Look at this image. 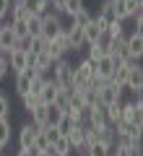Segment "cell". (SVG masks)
<instances>
[{
	"instance_id": "obj_34",
	"label": "cell",
	"mask_w": 143,
	"mask_h": 156,
	"mask_svg": "<svg viewBox=\"0 0 143 156\" xmlns=\"http://www.w3.org/2000/svg\"><path fill=\"white\" fill-rule=\"evenodd\" d=\"M8 73H11V68H8V52H3V55H0V81H3Z\"/></svg>"
},
{
	"instance_id": "obj_32",
	"label": "cell",
	"mask_w": 143,
	"mask_h": 156,
	"mask_svg": "<svg viewBox=\"0 0 143 156\" xmlns=\"http://www.w3.org/2000/svg\"><path fill=\"white\" fill-rule=\"evenodd\" d=\"M8 115H11V99L0 94V120H8Z\"/></svg>"
},
{
	"instance_id": "obj_25",
	"label": "cell",
	"mask_w": 143,
	"mask_h": 156,
	"mask_svg": "<svg viewBox=\"0 0 143 156\" xmlns=\"http://www.w3.org/2000/svg\"><path fill=\"white\" fill-rule=\"evenodd\" d=\"M44 52H47V55H50V57H52L55 62H57V60H63V57L68 55V52L63 50V47L57 44V42H47V47H44Z\"/></svg>"
},
{
	"instance_id": "obj_41",
	"label": "cell",
	"mask_w": 143,
	"mask_h": 156,
	"mask_svg": "<svg viewBox=\"0 0 143 156\" xmlns=\"http://www.w3.org/2000/svg\"><path fill=\"white\" fill-rule=\"evenodd\" d=\"M0 55H3V50H0Z\"/></svg>"
},
{
	"instance_id": "obj_24",
	"label": "cell",
	"mask_w": 143,
	"mask_h": 156,
	"mask_svg": "<svg viewBox=\"0 0 143 156\" xmlns=\"http://www.w3.org/2000/svg\"><path fill=\"white\" fill-rule=\"evenodd\" d=\"M26 29H29V37H42V16H29L26 18Z\"/></svg>"
},
{
	"instance_id": "obj_1",
	"label": "cell",
	"mask_w": 143,
	"mask_h": 156,
	"mask_svg": "<svg viewBox=\"0 0 143 156\" xmlns=\"http://www.w3.org/2000/svg\"><path fill=\"white\" fill-rule=\"evenodd\" d=\"M122 122L127 125H143V99L135 96L133 101L122 104Z\"/></svg>"
},
{
	"instance_id": "obj_17",
	"label": "cell",
	"mask_w": 143,
	"mask_h": 156,
	"mask_svg": "<svg viewBox=\"0 0 143 156\" xmlns=\"http://www.w3.org/2000/svg\"><path fill=\"white\" fill-rule=\"evenodd\" d=\"M104 117H107V125L115 128V125L122 120V101H112L109 107H104Z\"/></svg>"
},
{
	"instance_id": "obj_27",
	"label": "cell",
	"mask_w": 143,
	"mask_h": 156,
	"mask_svg": "<svg viewBox=\"0 0 143 156\" xmlns=\"http://www.w3.org/2000/svg\"><path fill=\"white\" fill-rule=\"evenodd\" d=\"M91 18H94V16H91V13H88V11H86V8H83V11H78L76 16L70 18V21H73V26L83 29V26H88V23H91Z\"/></svg>"
},
{
	"instance_id": "obj_38",
	"label": "cell",
	"mask_w": 143,
	"mask_h": 156,
	"mask_svg": "<svg viewBox=\"0 0 143 156\" xmlns=\"http://www.w3.org/2000/svg\"><path fill=\"white\" fill-rule=\"evenodd\" d=\"M16 156H34V151H18Z\"/></svg>"
},
{
	"instance_id": "obj_36",
	"label": "cell",
	"mask_w": 143,
	"mask_h": 156,
	"mask_svg": "<svg viewBox=\"0 0 143 156\" xmlns=\"http://www.w3.org/2000/svg\"><path fill=\"white\" fill-rule=\"evenodd\" d=\"M8 11H11V0H0V21L8 16Z\"/></svg>"
},
{
	"instance_id": "obj_23",
	"label": "cell",
	"mask_w": 143,
	"mask_h": 156,
	"mask_svg": "<svg viewBox=\"0 0 143 156\" xmlns=\"http://www.w3.org/2000/svg\"><path fill=\"white\" fill-rule=\"evenodd\" d=\"M8 13H11V21H26V18L31 16L29 8H23L18 0H13V3H11V11H8Z\"/></svg>"
},
{
	"instance_id": "obj_28",
	"label": "cell",
	"mask_w": 143,
	"mask_h": 156,
	"mask_svg": "<svg viewBox=\"0 0 143 156\" xmlns=\"http://www.w3.org/2000/svg\"><path fill=\"white\" fill-rule=\"evenodd\" d=\"M73 125H76V122H73L70 117H68L65 112H63V115H60V120H57V122H55V130H57V133H60V135H68V130H70Z\"/></svg>"
},
{
	"instance_id": "obj_40",
	"label": "cell",
	"mask_w": 143,
	"mask_h": 156,
	"mask_svg": "<svg viewBox=\"0 0 143 156\" xmlns=\"http://www.w3.org/2000/svg\"><path fill=\"white\" fill-rule=\"evenodd\" d=\"M0 154H3V146H0Z\"/></svg>"
},
{
	"instance_id": "obj_26",
	"label": "cell",
	"mask_w": 143,
	"mask_h": 156,
	"mask_svg": "<svg viewBox=\"0 0 143 156\" xmlns=\"http://www.w3.org/2000/svg\"><path fill=\"white\" fill-rule=\"evenodd\" d=\"M112 151L115 148H109V146H104V143H94V146L86 148V156H112Z\"/></svg>"
},
{
	"instance_id": "obj_18",
	"label": "cell",
	"mask_w": 143,
	"mask_h": 156,
	"mask_svg": "<svg viewBox=\"0 0 143 156\" xmlns=\"http://www.w3.org/2000/svg\"><path fill=\"white\" fill-rule=\"evenodd\" d=\"M31 125H34V128H44V125H50V107L39 104L37 109L31 112Z\"/></svg>"
},
{
	"instance_id": "obj_3",
	"label": "cell",
	"mask_w": 143,
	"mask_h": 156,
	"mask_svg": "<svg viewBox=\"0 0 143 156\" xmlns=\"http://www.w3.org/2000/svg\"><path fill=\"white\" fill-rule=\"evenodd\" d=\"M63 29H65V26H63V21H60L57 13L50 11V13H44V16H42V39H44V42H52Z\"/></svg>"
},
{
	"instance_id": "obj_13",
	"label": "cell",
	"mask_w": 143,
	"mask_h": 156,
	"mask_svg": "<svg viewBox=\"0 0 143 156\" xmlns=\"http://www.w3.org/2000/svg\"><path fill=\"white\" fill-rule=\"evenodd\" d=\"M16 47H18V42H16V37H13L11 23H0V50L11 52V50H16Z\"/></svg>"
},
{
	"instance_id": "obj_39",
	"label": "cell",
	"mask_w": 143,
	"mask_h": 156,
	"mask_svg": "<svg viewBox=\"0 0 143 156\" xmlns=\"http://www.w3.org/2000/svg\"><path fill=\"white\" fill-rule=\"evenodd\" d=\"M34 156H50V154H47V151H37Z\"/></svg>"
},
{
	"instance_id": "obj_6",
	"label": "cell",
	"mask_w": 143,
	"mask_h": 156,
	"mask_svg": "<svg viewBox=\"0 0 143 156\" xmlns=\"http://www.w3.org/2000/svg\"><path fill=\"white\" fill-rule=\"evenodd\" d=\"M122 91H125L122 86L107 81V86H104V89H99V94H96V101H99L102 107H109L112 101H122Z\"/></svg>"
},
{
	"instance_id": "obj_21",
	"label": "cell",
	"mask_w": 143,
	"mask_h": 156,
	"mask_svg": "<svg viewBox=\"0 0 143 156\" xmlns=\"http://www.w3.org/2000/svg\"><path fill=\"white\" fill-rule=\"evenodd\" d=\"M44 47H47V42H44L42 37H29L26 44H23V50L34 57V55H39V52H44Z\"/></svg>"
},
{
	"instance_id": "obj_5",
	"label": "cell",
	"mask_w": 143,
	"mask_h": 156,
	"mask_svg": "<svg viewBox=\"0 0 143 156\" xmlns=\"http://www.w3.org/2000/svg\"><path fill=\"white\" fill-rule=\"evenodd\" d=\"M125 50H127V60L138 62L143 55V31H138V29H133L130 37H125Z\"/></svg>"
},
{
	"instance_id": "obj_2",
	"label": "cell",
	"mask_w": 143,
	"mask_h": 156,
	"mask_svg": "<svg viewBox=\"0 0 143 156\" xmlns=\"http://www.w3.org/2000/svg\"><path fill=\"white\" fill-rule=\"evenodd\" d=\"M52 81L57 83V89H70V78H73V62H68L65 57L63 60H57L55 65H52Z\"/></svg>"
},
{
	"instance_id": "obj_10",
	"label": "cell",
	"mask_w": 143,
	"mask_h": 156,
	"mask_svg": "<svg viewBox=\"0 0 143 156\" xmlns=\"http://www.w3.org/2000/svg\"><path fill=\"white\" fill-rule=\"evenodd\" d=\"M115 68H117V60H115V57L102 55L99 60H96V78H104V81H109L112 73H115Z\"/></svg>"
},
{
	"instance_id": "obj_4",
	"label": "cell",
	"mask_w": 143,
	"mask_h": 156,
	"mask_svg": "<svg viewBox=\"0 0 143 156\" xmlns=\"http://www.w3.org/2000/svg\"><path fill=\"white\" fill-rule=\"evenodd\" d=\"M112 8H115L117 21H125V18H133L138 11H143L141 0H112Z\"/></svg>"
},
{
	"instance_id": "obj_29",
	"label": "cell",
	"mask_w": 143,
	"mask_h": 156,
	"mask_svg": "<svg viewBox=\"0 0 143 156\" xmlns=\"http://www.w3.org/2000/svg\"><path fill=\"white\" fill-rule=\"evenodd\" d=\"M83 8H86V5H83V0H65V8H63V13L73 18L78 11H83Z\"/></svg>"
},
{
	"instance_id": "obj_7",
	"label": "cell",
	"mask_w": 143,
	"mask_h": 156,
	"mask_svg": "<svg viewBox=\"0 0 143 156\" xmlns=\"http://www.w3.org/2000/svg\"><path fill=\"white\" fill-rule=\"evenodd\" d=\"M8 68H11L16 76L31 68V65H29V55H26V50H23V47H16V50L8 52Z\"/></svg>"
},
{
	"instance_id": "obj_11",
	"label": "cell",
	"mask_w": 143,
	"mask_h": 156,
	"mask_svg": "<svg viewBox=\"0 0 143 156\" xmlns=\"http://www.w3.org/2000/svg\"><path fill=\"white\" fill-rule=\"evenodd\" d=\"M39 104H44V107H50L52 101H55V96H57V83L52 81V78H44V83H42V89H39Z\"/></svg>"
},
{
	"instance_id": "obj_19",
	"label": "cell",
	"mask_w": 143,
	"mask_h": 156,
	"mask_svg": "<svg viewBox=\"0 0 143 156\" xmlns=\"http://www.w3.org/2000/svg\"><path fill=\"white\" fill-rule=\"evenodd\" d=\"M65 138H68V143H70V148L78 151V148L83 146V125H73V128L68 130Z\"/></svg>"
},
{
	"instance_id": "obj_22",
	"label": "cell",
	"mask_w": 143,
	"mask_h": 156,
	"mask_svg": "<svg viewBox=\"0 0 143 156\" xmlns=\"http://www.w3.org/2000/svg\"><path fill=\"white\" fill-rule=\"evenodd\" d=\"M70 91L73 89H57V96L52 101V107H57L60 112H68V107H70Z\"/></svg>"
},
{
	"instance_id": "obj_33",
	"label": "cell",
	"mask_w": 143,
	"mask_h": 156,
	"mask_svg": "<svg viewBox=\"0 0 143 156\" xmlns=\"http://www.w3.org/2000/svg\"><path fill=\"white\" fill-rule=\"evenodd\" d=\"M107 34H109L112 39H122V37H125V31H122V21H115L109 29H107Z\"/></svg>"
},
{
	"instance_id": "obj_35",
	"label": "cell",
	"mask_w": 143,
	"mask_h": 156,
	"mask_svg": "<svg viewBox=\"0 0 143 156\" xmlns=\"http://www.w3.org/2000/svg\"><path fill=\"white\" fill-rule=\"evenodd\" d=\"M50 8H52V13H63V8H65V0H50Z\"/></svg>"
},
{
	"instance_id": "obj_8",
	"label": "cell",
	"mask_w": 143,
	"mask_h": 156,
	"mask_svg": "<svg viewBox=\"0 0 143 156\" xmlns=\"http://www.w3.org/2000/svg\"><path fill=\"white\" fill-rule=\"evenodd\" d=\"M125 91H133L135 96H141V91H143V70H141V65H138V62H133L130 70H127Z\"/></svg>"
},
{
	"instance_id": "obj_30",
	"label": "cell",
	"mask_w": 143,
	"mask_h": 156,
	"mask_svg": "<svg viewBox=\"0 0 143 156\" xmlns=\"http://www.w3.org/2000/svg\"><path fill=\"white\" fill-rule=\"evenodd\" d=\"M21 104H23V109L31 115V112L39 107V96H37V94H26V96H21Z\"/></svg>"
},
{
	"instance_id": "obj_12",
	"label": "cell",
	"mask_w": 143,
	"mask_h": 156,
	"mask_svg": "<svg viewBox=\"0 0 143 156\" xmlns=\"http://www.w3.org/2000/svg\"><path fill=\"white\" fill-rule=\"evenodd\" d=\"M34 138H37V128H34L31 122H26L18 130V146H21V151H31L34 148Z\"/></svg>"
},
{
	"instance_id": "obj_31",
	"label": "cell",
	"mask_w": 143,
	"mask_h": 156,
	"mask_svg": "<svg viewBox=\"0 0 143 156\" xmlns=\"http://www.w3.org/2000/svg\"><path fill=\"white\" fill-rule=\"evenodd\" d=\"M8 140H11V122L8 120H0V146L5 148Z\"/></svg>"
},
{
	"instance_id": "obj_20",
	"label": "cell",
	"mask_w": 143,
	"mask_h": 156,
	"mask_svg": "<svg viewBox=\"0 0 143 156\" xmlns=\"http://www.w3.org/2000/svg\"><path fill=\"white\" fill-rule=\"evenodd\" d=\"M11 29H13V37H16L18 47L26 44V39H29V29H26V21H11Z\"/></svg>"
},
{
	"instance_id": "obj_37",
	"label": "cell",
	"mask_w": 143,
	"mask_h": 156,
	"mask_svg": "<svg viewBox=\"0 0 143 156\" xmlns=\"http://www.w3.org/2000/svg\"><path fill=\"white\" fill-rule=\"evenodd\" d=\"M60 115H63V112L57 109V107H52V104H50V125H55L57 120H60Z\"/></svg>"
},
{
	"instance_id": "obj_42",
	"label": "cell",
	"mask_w": 143,
	"mask_h": 156,
	"mask_svg": "<svg viewBox=\"0 0 143 156\" xmlns=\"http://www.w3.org/2000/svg\"><path fill=\"white\" fill-rule=\"evenodd\" d=\"M112 156H115V154H112Z\"/></svg>"
},
{
	"instance_id": "obj_15",
	"label": "cell",
	"mask_w": 143,
	"mask_h": 156,
	"mask_svg": "<svg viewBox=\"0 0 143 156\" xmlns=\"http://www.w3.org/2000/svg\"><path fill=\"white\" fill-rule=\"evenodd\" d=\"M96 18H99V21L104 23V29H109L112 23L117 21L115 8H112V0H102V8H99V13H96Z\"/></svg>"
},
{
	"instance_id": "obj_14",
	"label": "cell",
	"mask_w": 143,
	"mask_h": 156,
	"mask_svg": "<svg viewBox=\"0 0 143 156\" xmlns=\"http://www.w3.org/2000/svg\"><path fill=\"white\" fill-rule=\"evenodd\" d=\"M34 76H39V73H37V70H31V68L16 76V94H18V96H26V94H29V89H31V81H34Z\"/></svg>"
},
{
	"instance_id": "obj_16",
	"label": "cell",
	"mask_w": 143,
	"mask_h": 156,
	"mask_svg": "<svg viewBox=\"0 0 143 156\" xmlns=\"http://www.w3.org/2000/svg\"><path fill=\"white\" fill-rule=\"evenodd\" d=\"M65 31H68V39H70V52H78V50L86 47V44H83V31L78 26L70 23V26H65Z\"/></svg>"
},
{
	"instance_id": "obj_9",
	"label": "cell",
	"mask_w": 143,
	"mask_h": 156,
	"mask_svg": "<svg viewBox=\"0 0 143 156\" xmlns=\"http://www.w3.org/2000/svg\"><path fill=\"white\" fill-rule=\"evenodd\" d=\"M81 31H83V44L88 47V44H94V42L99 39V34H102V31H107V29H104V23H102L99 18L94 16V18H91V23H88V26H83Z\"/></svg>"
}]
</instances>
